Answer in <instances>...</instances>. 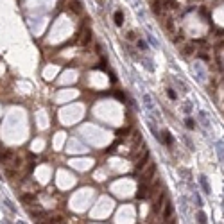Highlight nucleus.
I'll return each instance as SVG.
<instances>
[{
  "mask_svg": "<svg viewBox=\"0 0 224 224\" xmlns=\"http://www.w3.org/2000/svg\"><path fill=\"white\" fill-rule=\"evenodd\" d=\"M149 156H151V154H149V151H143L142 158H140V160L136 162V169H138V170H142L143 167L147 165V162H149Z\"/></svg>",
  "mask_w": 224,
  "mask_h": 224,
  "instance_id": "f257e3e1",
  "label": "nucleus"
},
{
  "mask_svg": "<svg viewBox=\"0 0 224 224\" xmlns=\"http://www.w3.org/2000/svg\"><path fill=\"white\" fill-rule=\"evenodd\" d=\"M147 192H149V186H147V183H145V181H142V183L138 185V192H136V197H138V199H143V197L147 195Z\"/></svg>",
  "mask_w": 224,
  "mask_h": 224,
  "instance_id": "f03ea898",
  "label": "nucleus"
},
{
  "mask_svg": "<svg viewBox=\"0 0 224 224\" xmlns=\"http://www.w3.org/2000/svg\"><path fill=\"white\" fill-rule=\"evenodd\" d=\"M154 172H156V165L151 163V165H149V169H147L145 174H143V181H145V183H147V181H151V178L154 176Z\"/></svg>",
  "mask_w": 224,
  "mask_h": 224,
  "instance_id": "7ed1b4c3",
  "label": "nucleus"
},
{
  "mask_svg": "<svg viewBox=\"0 0 224 224\" xmlns=\"http://www.w3.org/2000/svg\"><path fill=\"white\" fill-rule=\"evenodd\" d=\"M163 203H165V195H160V197H158V201H156V203H154V206H153V212L154 214H158V212H160V210H162V206H163Z\"/></svg>",
  "mask_w": 224,
  "mask_h": 224,
  "instance_id": "20e7f679",
  "label": "nucleus"
},
{
  "mask_svg": "<svg viewBox=\"0 0 224 224\" xmlns=\"http://www.w3.org/2000/svg\"><path fill=\"white\" fill-rule=\"evenodd\" d=\"M13 158V153H11L9 149H6V151H0V162L2 163H7Z\"/></svg>",
  "mask_w": 224,
  "mask_h": 224,
  "instance_id": "39448f33",
  "label": "nucleus"
},
{
  "mask_svg": "<svg viewBox=\"0 0 224 224\" xmlns=\"http://www.w3.org/2000/svg\"><path fill=\"white\" fill-rule=\"evenodd\" d=\"M170 215H172V203H170V201H167L165 210H163V219L167 221V219H170Z\"/></svg>",
  "mask_w": 224,
  "mask_h": 224,
  "instance_id": "423d86ee",
  "label": "nucleus"
},
{
  "mask_svg": "<svg viewBox=\"0 0 224 224\" xmlns=\"http://www.w3.org/2000/svg\"><path fill=\"white\" fill-rule=\"evenodd\" d=\"M70 9L74 11V13H77V14H81L82 13V4L81 2H77V0H74V2L70 4Z\"/></svg>",
  "mask_w": 224,
  "mask_h": 224,
  "instance_id": "0eeeda50",
  "label": "nucleus"
},
{
  "mask_svg": "<svg viewBox=\"0 0 224 224\" xmlns=\"http://www.w3.org/2000/svg\"><path fill=\"white\" fill-rule=\"evenodd\" d=\"M199 183H201V186H203L204 194L212 192V190H210V185H208V181H206V176H199Z\"/></svg>",
  "mask_w": 224,
  "mask_h": 224,
  "instance_id": "6e6552de",
  "label": "nucleus"
},
{
  "mask_svg": "<svg viewBox=\"0 0 224 224\" xmlns=\"http://www.w3.org/2000/svg\"><path fill=\"white\" fill-rule=\"evenodd\" d=\"M90 40H92V31H90V29H86V31H84V34H82L81 45H84V47H86V45L90 43Z\"/></svg>",
  "mask_w": 224,
  "mask_h": 224,
  "instance_id": "1a4fd4ad",
  "label": "nucleus"
},
{
  "mask_svg": "<svg viewBox=\"0 0 224 224\" xmlns=\"http://www.w3.org/2000/svg\"><path fill=\"white\" fill-rule=\"evenodd\" d=\"M115 23H117L118 27L124 25V13L122 11H117V13H115Z\"/></svg>",
  "mask_w": 224,
  "mask_h": 224,
  "instance_id": "9d476101",
  "label": "nucleus"
},
{
  "mask_svg": "<svg viewBox=\"0 0 224 224\" xmlns=\"http://www.w3.org/2000/svg\"><path fill=\"white\" fill-rule=\"evenodd\" d=\"M199 118H201V124H203L204 129H210V122H208V118H206V113L199 111Z\"/></svg>",
  "mask_w": 224,
  "mask_h": 224,
  "instance_id": "9b49d317",
  "label": "nucleus"
},
{
  "mask_svg": "<svg viewBox=\"0 0 224 224\" xmlns=\"http://www.w3.org/2000/svg\"><path fill=\"white\" fill-rule=\"evenodd\" d=\"M162 134H163L162 142H163V143H169V145H170V143H172V136H170V133L165 129V131H162Z\"/></svg>",
  "mask_w": 224,
  "mask_h": 224,
  "instance_id": "f8f14e48",
  "label": "nucleus"
},
{
  "mask_svg": "<svg viewBox=\"0 0 224 224\" xmlns=\"http://www.w3.org/2000/svg\"><path fill=\"white\" fill-rule=\"evenodd\" d=\"M143 102H145V106H147L149 111H154V104H153V101H151L149 95H143Z\"/></svg>",
  "mask_w": 224,
  "mask_h": 224,
  "instance_id": "ddd939ff",
  "label": "nucleus"
},
{
  "mask_svg": "<svg viewBox=\"0 0 224 224\" xmlns=\"http://www.w3.org/2000/svg\"><path fill=\"white\" fill-rule=\"evenodd\" d=\"M194 70H197V75H199L197 79H199V81H204V70L199 66V63H195V65H194Z\"/></svg>",
  "mask_w": 224,
  "mask_h": 224,
  "instance_id": "4468645a",
  "label": "nucleus"
},
{
  "mask_svg": "<svg viewBox=\"0 0 224 224\" xmlns=\"http://www.w3.org/2000/svg\"><path fill=\"white\" fill-rule=\"evenodd\" d=\"M153 11L156 13V14L162 13V0H154L153 2Z\"/></svg>",
  "mask_w": 224,
  "mask_h": 224,
  "instance_id": "2eb2a0df",
  "label": "nucleus"
},
{
  "mask_svg": "<svg viewBox=\"0 0 224 224\" xmlns=\"http://www.w3.org/2000/svg\"><path fill=\"white\" fill-rule=\"evenodd\" d=\"M31 215L34 219H43L45 217V212L43 210H31Z\"/></svg>",
  "mask_w": 224,
  "mask_h": 224,
  "instance_id": "dca6fc26",
  "label": "nucleus"
},
{
  "mask_svg": "<svg viewBox=\"0 0 224 224\" xmlns=\"http://www.w3.org/2000/svg\"><path fill=\"white\" fill-rule=\"evenodd\" d=\"M34 199H36V197H34L32 194H23V195H22V201H23V203H34Z\"/></svg>",
  "mask_w": 224,
  "mask_h": 224,
  "instance_id": "f3484780",
  "label": "nucleus"
},
{
  "mask_svg": "<svg viewBox=\"0 0 224 224\" xmlns=\"http://www.w3.org/2000/svg\"><path fill=\"white\" fill-rule=\"evenodd\" d=\"M147 40H149L151 43H153V47H154V49H158V47H160V43H158V40L154 38L153 34H147Z\"/></svg>",
  "mask_w": 224,
  "mask_h": 224,
  "instance_id": "a211bd4d",
  "label": "nucleus"
},
{
  "mask_svg": "<svg viewBox=\"0 0 224 224\" xmlns=\"http://www.w3.org/2000/svg\"><path fill=\"white\" fill-rule=\"evenodd\" d=\"M185 124H186V127H188V129H195V122H194V118H190V117H188V118H185Z\"/></svg>",
  "mask_w": 224,
  "mask_h": 224,
  "instance_id": "6ab92c4d",
  "label": "nucleus"
},
{
  "mask_svg": "<svg viewBox=\"0 0 224 224\" xmlns=\"http://www.w3.org/2000/svg\"><path fill=\"white\" fill-rule=\"evenodd\" d=\"M136 45H138L140 50H147V43H145L143 40H136Z\"/></svg>",
  "mask_w": 224,
  "mask_h": 224,
  "instance_id": "aec40b11",
  "label": "nucleus"
},
{
  "mask_svg": "<svg viewBox=\"0 0 224 224\" xmlns=\"http://www.w3.org/2000/svg\"><path fill=\"white\" fill-rule=\"evenodd\" d=\"M65 219H63L61 215H56V217H50V222H54V224H58V222H63Z\"/></svg>",
  "mask_w": 224,
  "mask_h": 224,
  "instance_id": "412c9836",
  "label": "nucleus"
},
{
  "mask_svg": "<svg viewBox=\"0 0 224 224\" xmlns=\"http://www.w3.org/2000/svg\"><path fill=\"white\" fill-rule=\"evenodd\" d=\"M197 219H199V222H206V214L204 212H199L197 214Z\"/></svg>",
  "mask_w": 224,
  "mask_h": 224,
  "instance_id": "4be33fe9",
  "label": "nucleus"
},
{
  "mask_svg": "<svg viewBox=\"0 0 224 224\" xmlns=\"http://www.w3.org/2000/svg\"><path fill=\"white\" fill-rule=\"evenodd\" d=\"M127 133H129V127H124V129H118L117 134H118V136H124V134H127Z\"/></svg>",
  "mask_w": 224,
  "mask_h": 224,
  "instance_id": "5701e85b",
  "label": "nucleus"
},
{
  "mask_svg": "<svg viewBox=\"0 0 224 224\" xmlns=\"http://www.w3.org/2000/svg\"><path fill=\"white\" fill-rule=\"evenodd\" d=\"M167 93H169V97H170L172 101H176V93H174V90H172V88H169V90H167Z\"/></svg>",
  "mask_w": 224,
  "mask_h": 224,
  "instance_id": "b1692460",
  "label": "nucleus"
},
{
  "mask_svg": "<svg viewBox=\"0 0 224 224\" xmlns=\"http://www.w3.org/2000/svg\"><path fill=\"white\" fill-rule=\"evenodd\" d=\"M199 58L204 59V61H210V56H208V54H199Z\"/></svg>",
  "mask_w": 224,
  "mask_h": 224,
  "instance_id": "393cba45",
  "label": "nucleus"
},
{
  "mask_svg": "<svg viewBox=\"0 0 224 224\" xmlns=\"http://www.w3.org/2000/svg\"><path fill=\"white\" fill-rule=\"evenodd\" d=\"M127 40H134V32H133V31L127 32Z\"/></svg>",
  "mask_w": 224,
  "mask_h": 224,
  "instance_id": "a878e982",
  "label": "nucleus"
},
{
  "mask_svg": "<svg viewBox=\"0 0 224 224\" xmlns=\"http://www.w3.org/2000/svg\"><path fill=\"white\" fill-rule=\"evenodd\" d=\"M6 204H7V206H9L11 210H13V212H14V204L11 203V201H6Z\"/></svg>",
  "mask_w": 224,
  "mask_h": 224,
  "instance_id": "bb28decb",
  "label": "nucleus"
},
{
  "mask_svg": "<svg viewBox=\"0 0 224 224\" xmlns=\"http://www.w3.org/2000/svg\"><path fill=\"white\" fill-rule=\"evenodd\" d=\"M190 52H192V47H190V45H188V47H186V49H185V54H190Z\"/></svg>",
  "mask_w": 224,
  "mask_h": 224,
  "instance_id": "cd10ccee",
  "label": "nucleus"
}]
</instances>
